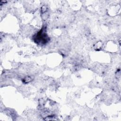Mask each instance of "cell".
<instances>
[{
	"label": "cell",
	"mask_w": 121,
	"mask_h": 121,
	"mask_svg": "<svg viewBox=\"0 0 121 121\" xmlns=\"http://www.w3.org/2000/svg\"><path fill=\"white\" fill-rule=\"evenodd\" d=\"M48 36L47 35L46 33H45V29H42L37 34V35L36 37V39L38 40L39 41V42H41L42 43H46L47 41V39H48Z\"/></svg>",
	"instance_id": "obj_1"
},
{
	"label": "cell",
	"mask_w": 121,
	"mask_h": 121,
	"mask_svg": "<svg viewBox=\"0 0 121 121\" xmlns=\"http://www.w3.org/2000/svg\"><path fill=\"white\" fill-rule=\"evenodd\" d=\"M31 78L29 77H26L25 78H24L23 79V82L25 83H29L31 81Z\"/></svg>",
	"instance_id": "obj_2"
}]
</instances>
